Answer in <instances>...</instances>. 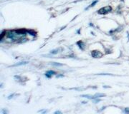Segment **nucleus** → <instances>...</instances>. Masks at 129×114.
<instances>
[{
  "label": "nucleus",
  "instance_id": "obj_6",
  "mask_svg": "<svg viewBox=\"0 0 129 114\" xmlns=\"http://www.w3.org/2000/svg\"><path fill=\"white\" fill-rule=\"evenodd\" d=\"M27 63H28V62H27V61H24V62H19V63H18V64H14V65H13L12 66H22V65H24V64H27Z\"/></svg>",
  "mask_w": 129,
  "mask_h": 114
},
{
  "label": "nucleus",
  "instance_id": "obj_1",
  "mask_svg": "<svg viewBox=\"0 0 129 114\" xmlns=\"http://www.w3.org/2000/svg\"><path fill=\"white\" fill-rule=\"evenodd\" d=\"M112 11V8H111V7L110 6H107V7H103V8H101V9H100V10H98V14H106L107 13H108V12H110Z\"/></svg>",
  "mask_w": 129,
  "mask_h": 114
},
{
  "label": "nucleus",
  "instance_id": "obj_10",
  "mask_svg": "<svg viewBox=\"0 0 129 114\" xmlns=\"http://www.w3.org/2000/svg\"><path fill=\"white\" fill-rule=\"evenodd\" d=\"M51 64H52V66H62V64L56 63V62H52V63H51Z\"/></svg>",
  "mask_w": 129,
  "mask_h": 114
},
{
  "label": "nucleus",
  "instance_id": "obj_12",
  "mask_svg": "<svg viewBox=\"0 0 129 114\" xmlns=\"http://www.w3.org/2000/svg\"><path fill=\"white\" fill-rule=\"evenodd\" d=\"M95 100H94V102L95 103H98V102H100L101 101V99H98V98H94Z\"/></svg>",
  "mask_w": 129,
  "mask_h": 114
},
{
  "label": "nucleus",
  "instance_id": "obj_3",
  "mask_svg": "<svg viewBox=\"0 0 129 114\" xmlns=\"http://www.w3.org/2000/svg\"><path fill=\"white\" fill-rule=\"evenodd\" d=\"M77 45L78 46V47L81 49V50H85V43L82 41H79L77 42Z\"/></svg>",
  "mask_w": 129,
  "mask_h": 114
},
{
  "label": "nucleus",
  "instance_id": "obj_9",
  "mask_svg": "<svg viewBox=\"0 0 129 114\" xmlns=\"http://www.w3.org/2000/svg\"><path fill=\"white\" fill-rule=\"evenodd\" d=\"M82 97L86 98H89V99H94V96H90V95H82Z\"/></svg>",
  "mask_w": 129,
  "mask_h": 114
},
{
  "label": "nucleus",
  "instance_id": "obj_2",
  "mask_svg": "<svg viewBox=\"0 0 129 114\" xmlns=\"http://www.w3.org/2000/svg\"><path fill=\"white\" fill-rule=\"evenodd\" d=\"M103 53L101 52L100 51L98 50H94L91 51V56H92L93 58L95 59H99V58H101L103 56Z\"/></svg>",
  "mask_w": 129,
  "mask_h": 114
},
{
  "label": "nucleus",
  "instance_id": "obj_16",
  "mask_svg": "<svg viewBox=\"0 0 129 114\" xmlns=\"http://www.w3.org/2000/svg\"><path fill=\"white\" fill-rule=\"evenodd\" d=\"M60 114L61 113V112H60V111H55V114Z\"/></svg>",
  "mask_w": 129,
  "mask_h": 114
},
{
  "label": "nucleus",
  "instance_id": "obj_13",
  "mask_svg": "<svg viewBox=\"0 0 129 114\" xmlns=\"http://www.w3.org/2000/svg\"><path fill=\"white\" fill-rule=\"evenodd\" d=\"M124 111L126 113H129V108H125Z\"/></svg>",
  "mask_w": 129,
  "mask_h": 114
},
{
  "label": "nucleus",
  "instance_id": "obj_7",
  "mask_svg": "<svg viewBox=\"0 0 129 114\" xmlns=\"http://www.w3.org/2000/svg\"><path fill=\"white\" fill-rule=\"evenodd\" d=\"M27 32L30 35H32V36H35L36 35V32H35V31H33V30H27Z\"/></svg>",
  "mask_w": 129,
  "mask_h": 114
},
{
  "label": "nucleus",
  "instance_id": "obj_15",
  "mask_svg": "<svg viewBox=\"0 0 129 114\" xmlns=\"http://www.w3.org/2000/svg\"><path fill=\"white\" fill-rule=\"evenodd\" d=\"M63 76H63V75H62H62H57V78L63 77Z\"/></svg>",
  "mask_w": 129,
  "mask_h": 114
},
{
  "label": "nucleus",
  "instance_id": "obj_11",
  "mask_svg": "<svg viewBox=\"0 0 129 114\" xmlns=\"http://www.w3.org/2000/svg\"><path fill=\"white\" fill-rule=\"evenodd\" d=\"M98 0H95V2H92V4H91V5H90V6H89V7H88V8H87V9H88V8H90V7H93V6H94V5H96L97 3H98Z\"/></svg>",
  "mask_w": 129,
  "mask_h": 114
},
{
  "label": "nucleus",
  "instance_id": "obj_8",
  "mask_svg": "<svg viewBox=\"0 0 129 114\" xmlns=\"http://www.w3.org/2000/svg\"><path fill=\"white\" fill-rule=\"evenodd\" d=\"M59 49H54V50H52L50 51V54H58V52H59Z\"/></svg>",
  "mask_w": 129,
  "mask_h": 114
},
{
  "label": "nucleus",
  "instance_id": "obj_5",
  "mask_svg": "<svg viewBox=\"0 0 129 114\" xmlns=\"http://www.w3.org/2000/svg\"><path fill=\"white\" fill-rule=\"evenodd\" d=\"M103 96H106L105 94H103V93H96L95 96H94V98H101V97H103Z\"/></svg>",
  "mask_w": 129,
  "mask_h": 114
},
{
  "label": "nucleus",
  "instance_id": "obj_14",
  "mask_svg": "<svg viewBox=\"0 0 129 114\" xmlns=\"http://www.w3.org/2000/svg\"><path fill=\"white\" fill-rule=\"evenodd\" d=\"M13 96H14V94H12V95H10V96L8 97V98L10 99V98H13Z\"/></svg>",
  "mask_w": 129,
  "mask_h": 114
},
{
  "label": "nucleus",
  "instance_id": "obj_4",
  "mask_svg": "<svg viewBox=\"0 0 129 114\" xmlns=\"http://www.w3.org/2000/svg\"><path fill=\"white\" fill-rule=\"evenodd\" d=\"M55 74H56V73L54 71H48L47 72H46V73H45V76H46L47 78H51L53 75H55Z\"/></svg>",
  "mask_w": 129,
  "mask_h": 114
},
{
  "label": "nucleus",
  "instance_id": "obj_17",
  "mask_svg": "<svg viewBox=\"0 0 129 114\" xmlns=\"http://www.w3.org/2000/svg\"><path fill=\"white\" fill-rule=\"evenodd\" d=\"M80 30H78V34H79V33H80Z\"/></svg>",
  "mask_w": 129,
  "mask_h": 114
}]
</instances>
